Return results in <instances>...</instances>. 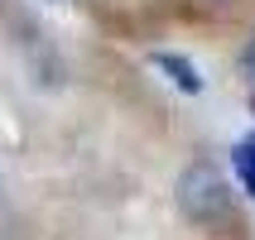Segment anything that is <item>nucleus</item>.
Listing matches in <instances>:
<instances>
[{
	"instance_id": "1",
	"label": "nucleus",
	"mask_w": 255,
	"mask_h": 240,
	"mask_svg": "<svg viewBox=\"0 0 255 240\" xmlns=\"http://www.w3.org/2000/svg\"><path fill=\"white\" fill-rule=\"evenodd\" d=\"M178 207H183V216H193V221H217V216L227 212V183L217 178V168L193 163V168L183 173V183H178Z\"/></svg>"
},
{
	"instance_id": "2",
	"label": "nucleus",
	"mask_w": 255,
	"mask_h": 240,
	"mask_svg": "<svg viewBox=\"0 0 255 240\" xmlns=\"http://www.w3.org/2000/svg\"><path fill=\"white\" fill-rule=\"evenodd\" d=\"M154 68L169 72V82L178 86V91H202V77H198V68H193L188 58H178V53H154Z\"/></svg>"
},
{
	"instance_id": "3",
	"label": "nucleus",
	"mask_w": 255,
	"mask_h": 240,
	"mask_svg": "<svg viewBox=\"0 0 255 240\" xmlns=\"http://www.w3.org/2000/svg\"><path fill=\"white\" fill-rule=\"evenodd\" d=\"M231 163H236V178H241V187L255 197V135H246V140L231 149Z\"/></svg>"
},
{
	"instance_id": "4",
	"label": "nucleus",
	"mask_w": 255,
	"mask_h": 240,
	"mask_svg": "<svg viewBox=\"0 0 255 240\" xmlns=\"http://www.w3.org/2000/svg\"><path fill=\"white\" fill-rule=\"evenodd\" d=\"M241 68H246V77H251V82H255V43H251V48H246V58H241Z\"/></svg>"
},
{
	"instance_id": "5",
	"label": "nucleus",
	"mask_w": 255,
	"mask_h": 240,
	"mask_svg": "<svg viewBox=\"0 0 255 240\" xmlns=\"http://www.w3.org/2000/svg\"><path fill=\"white\" fill-rule=\"evenodd\" d=\"M251 111H255V96H251Z\"/></svg>"
}]
</instances>
